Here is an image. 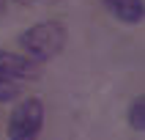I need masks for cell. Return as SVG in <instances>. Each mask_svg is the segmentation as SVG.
I'll list each match as a JSON object with an SVG mask.
<instances>
[{"mask_svg":"<svg viewBox=\"0 0 145 140\" xmlns=\"http://www.w3.org/2000/svg\"><path fill=\"white\" fill-rule=\"evenodd\" d=\"M14 3H19V6H52L57 0H14Z\"/></svg>","mask_w":145,"mask_h":140,"instance_id":"obj_7","label":"cell"},{"mask_svg":"<svg viewBox=\"0 0 145 140\" xmlns=\"http://www.w3.org/2000/svg\"><path fill=\"white\" fill-rule=\"evenodd\" d=\"M129 124H131V129H137V132L145 129V99L142 96H137L129 105Z\"/></svg>","mask_w":145,"mask_h":140,"instance_id":"obj_5","label":"cell"},{"mask_svg":"<svg viewBox=\"0 0 145 140\" xmlns=\"http://www.w3.org/2000/svg\"><path fill=\"white\" fill-rule=\"evenodd\" d=\"M19 82H14V80H3L0 77V102H14L16 96H19Z\"/></svg>","mask_w":145,"mask_h":140,"instance_id":"obj_6","label":"cell"},{"mask_svg":"<svg viewBox=\"0 0 145 140\" xmlns=\"http://www.w3.org/2000/svg\"><path fill=\"white\" fill-rule=\"evenodd\" d=\"M104 8L115 19H121L126 25H140L145 16V3L142 0H101Z\"/></svg>","mask_w":145,"mask_h":140,"instance_id":"obj_4","label":"cell"},{"mask_svg":"<svg viewBox=\"0 0 145 140\" xmlns=\"http://www.w3.org/2000/svg\"><path fill=\"white\" fill-rule=\"evenodd\" d=\"M44 126V105L39 96H27L11 110L8 140H36Z\"/></svg>","mask_w":145,"mask_h":140,"instance_id":"obj_2","label":"cell"},{"mask_svg":"<svg viewBox=\"0 0 145 140\" xmlns=\"http://www.w3.org/2000/svg\"><path fill=\"white\" fill-rule=\"evenodd\" d=\"M39 66L27 60L25 55H16V52H8V49H0V77L3 80H27V77H36Z\"/></svg>","mask_w":145,"mask_h":140,"instance_id":"obj_3","label":"cell"},{"mask_svg":"<svg viewBox=\"0 0 145 140\" xmlns=\"http://www.w3.org/2000/svg\"><path fill=\"white\" fill-rule=\"evenodd\" d=\"M19 47H22L25 58L33 63L52 60L66 47V25L57 22V19H44V22L30 25L19 36Z\"/></svg>","mask_w":145,"mask_h":140,"instance_id":"obj_1","label":"cell"}]
</instances>
